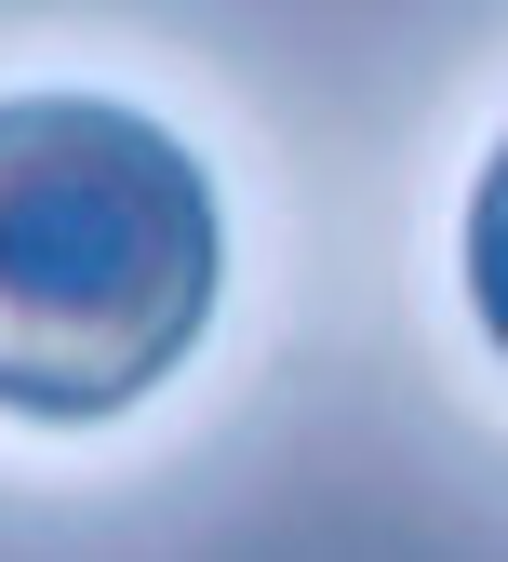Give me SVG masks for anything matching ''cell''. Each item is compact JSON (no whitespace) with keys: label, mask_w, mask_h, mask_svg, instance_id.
I'll list each match as a JSON object with an SVG mask.
<instances>
[{"label":"cell","mask_w":508,"mask_h":562,"mask_svg":"<svg viewBox=\"0 0 508 562\" xmlns=\"http://www.w3.org/2000/svg\"><path fill=\"white\" fill-rule=\"evenodd\" d=\"M228 228L188 134L121 94H0V415H134L214 322Z\"/></svg>","instance_id":"6da1fadb"},{"label":"cell","mask_w":508,"mask_h":562,"mask_svg":"<svg viewBox=\"0 0 508 562\" xmlns=\"http://www.w3.org/2000/svg\"><path fill=\"white\" fill-rule=\"evenodd\" d=\"M469 308H482V335L508 348V134H495V161H482V188H469Z\"/></svg>","instance_id":"7a4b0ae2"}]
</instances>
